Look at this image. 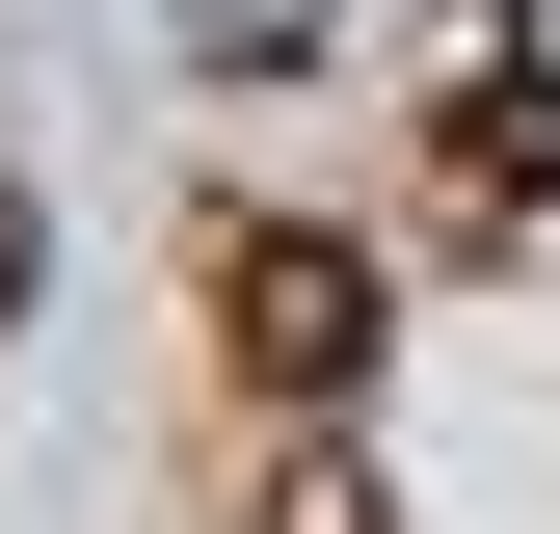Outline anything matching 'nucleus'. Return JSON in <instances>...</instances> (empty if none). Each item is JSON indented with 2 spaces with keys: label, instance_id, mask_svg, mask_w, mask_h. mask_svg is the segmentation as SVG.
Returning a JSON list of instances; mask_svg holds the SVG:
<instances>
[{
  "label": "nucleus",
  "instance_id": "obj_4",
  "mask_svg": "<svg viewBox=\"0 0 560 534\" xmlns=\"http://www.w3.org/2000/svg\"><path fill=\"white\" fill-rule=\"evenodd\" d=\"M187 27H214V54H267V27H320V0H187Z\"/></svg>",
  "mask_w": 560,
  "mask_h": 534
},
{
  "label": "nucleus",
  "instance_id": "obj_3",
  "mask_svg": "<svg viewBox=\"0 0 560 534\" xmlns=\"http://www.w3.org/2000/svg\"><path fill=\"white\" fill-rule=\"evenodd\" d=\"M27 294H54V187L0 161V348H27Z\"/></svg>",
  "mask_w": 560,
  "mask_h": 534
},
{
  "label": "nucleus",
  "instance_id": "obj_2",
  "mask_svg": "<svg viewBox=\"0 0 560 534\" xmlns=\"http://www.w3.org/2000/svg\"><path fill=\"white\" fill-rule=\"evenodd\" d=\"M428 161L480 187V214H534V187H560V54H480V81L428 107Z\"/></svg>",
  "mask_w": 560,
  "mask_h": 534
},
{
  "label": "nucleus",
  "instance_id": "obj_1",
  "mask_svg": "<svg viewBox=\"0 0 560 534\" xmlns=\"http://www.w3.org/2000/svg\"><path fill=\"white\" fill-rule=\"evenodd\" d=\"M214 348H241L267 400H347V374H374V241L241 214V241H214Z\"/></svg>",
  "mask_w": 560,
  "mask_h": 534
}]
</instances>
